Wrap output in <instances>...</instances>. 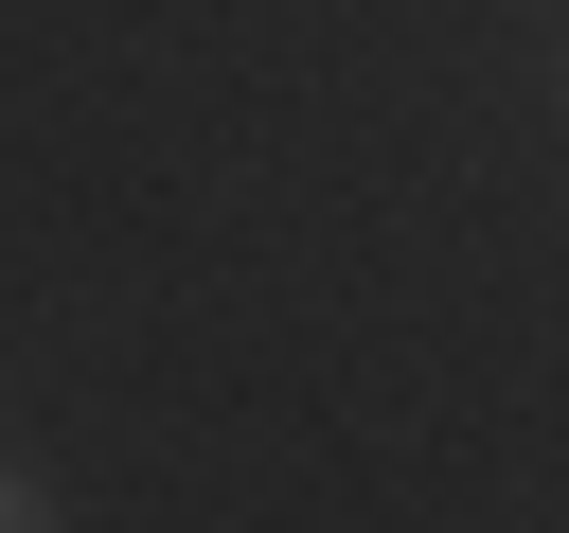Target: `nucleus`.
Listing matches in <instances>:
<instances>
[{
	"mask_svg": "<svg viewBox=\"0 0 569 533\" xmlns=\"http://www.w3.org/2000/svg\"><path fill=\"white\" fill-rule=\"evenodd\" d=\"M36 515H53V497H18V480H0V533H36Z\"/></svg>",
	"mask_w": 569,
	"mask_h": 533,
	"instance_id": "f257e3e1",
	"label": "nucleus"
}]
</instances>
